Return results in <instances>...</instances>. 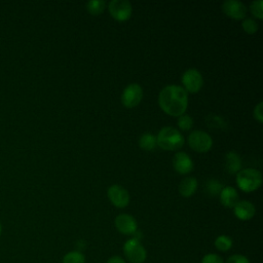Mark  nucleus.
<instances>
[{
	"mask_svg": "<svg viewBox=\"0 0 263 263\" xmlns=\"http://www.w3.org/2000/svg\"><path fill=\"white\" fill-rule=\"evenodd\" d=\"M158 104L167 115L179 117L185 114L187 109L188 93L181 85H166L159 92Z\"/></svg>",
	"mask_w": 263,
	"mask_h": 263,
	"instance_id": "1",
	"label": "nucleus"
},
{
	"mask_svg": "<svg viewBox=\"0 0 263 263\" xmlns=\"http://www.w3.org/2000/svg\"><path fill=\"white\" fill-rule=\"evenodd\" d=\"M156 145L163 150H178L184 145V137L177 128L164 126L157 134Z\"/></svg>",
	"mask_w": 263,
	"mask_h": 263,
	"instance_id": "2",
	"label": "nucleus"
},
{
	"mask_svg": "<svg viewBox=\"0 0 263 263\" xmlns=\"http://www.w3.org/2000/svg\"><path fill=\"white\" fill-rule=\"evenodd\" d=\"M236 184L242 191L253 192L261 186L262 175L258 170L252 167L240 170L236 173Z\"/></svg>",
	"mask_w": 263,
	"mask_h": 263,
	"instance_id": "3",
	"label": "nucleus"
},
{
	"mask_svg": "<svg viewBox=\"0 0 263 263\" xmlns=\"http://www.w3.org/2000/svg\"><path fill=\"white\" fill-rule=\"evenodd\" d=\"M123 253L130 263H143L146 260L147 252L141 241L137 238L127 239L123 245Z\"/></svg>",
	"mask_w": 263,
	"mask_h": 263,
	"instance_id": "4",
	"label": "nucleus"
},
{
	"mask_svg": "<svg viewBox=\"0 0 263 263\" xmlns=\"http://www.w3.org/2000/svg\"><path fill=\"white\" fill-rule=\"evenodd\" d=\"M187 141L192 150L200 153L208 152L213 146L212 137L203 130L191 132L187 138Z\"/></svg>",
	"mask_w": 263,
	"mask_h": 263,
	"instance_id": "5",
	"label": "nucleus"
},
{
	"mask_svg": "<svg viewBox=\"0 0 263 263\" xmlns=\"http://www.w3.org/2000/svg\"><path fill=\"white\" fill-rule=\"evenodd\" d=\"M182 87L185 89L187 93H196L202 87V75L196 69H188L182 75Z\"/></svg>",
	"mask_w": 263,
	"mask_h": 263,
	"instance_id": "6",
	"label": "nucleus"
},
{
	"mask_svg": "<svg viewBox=\"0 0 263 263\" xmlns=\"http://www.w3.org/2000/svg\"><path fill=\"white\" fill-rule=\"evenodd\" d=\"M143 99V88L138 83L128 84L121 93V103L126 108L138 106Z\"/></svg>",
	"mask_w": 263,
	"mask_h": 263,
	"instance_id": "7",
	"label": "nucleus"
},
{
	"mask_svg": "<svg viewBox=\"0 0 263 263\" xmlns=\"http://www.w3.org/2000/svg\"><path fill=\"white\" fill-rule=\"evenodd\" d=\"M108 9L112 17L118 22L127 21L133 12L132 4L127 0H112L108 4Z\"/></svg>",
	"mask_w": 263,
	"mask_h": 263,
	"instance_id": "8",
	"label": "nucleus"
},
{
	"mask_svg": "<svg viewBox=\"0 0 263 263\" xmlns=\"http://www.w3.org/2000/svg\"><path fill=\"white\" fill-rule=\"evenodd\" d=\"M107 195L109 200L116 208H120V209L125 208L129 202V194L127 190L120 185H116V184L111 185L108 188Z\"/></svg>",
	"mask_w": 263,
	"mask_h": 263,
	"instance_id": "9",
	"label": "nucleus"
},
{
	"mask_svg": "<svg viewBox=\"0 0 263 263\" xmlns=\"http://www.w3.org/2000/svg\"><path fill=\"white\" fill-rule=\"evenodd\" d=\"M223 12L230 18L243 20L247 14V6L237 0H226L222 4Z\"/></svg>",
	"mask_w": 263,
	"mask_h": 263,
	"instance_id": "10",
	"label": "nucleus"
},
{
	"mask_svg": "<svg viewBox=\"0 0 263 263\" xmlns=\"http://www.w3.org/2000/svg\"><path fill=\"white\" fill-rule=\"evenodd\" d=\"M116 229L125 235H133L138 230V223L136 219L128 214H120L115 218Z\"/></svg>",
	"mask_w": 263,
	"mask_h": 263,
	"instance_id": "11",
	"label": "nucleus"
},
{
	"mask_svg": "<svg viewBox=\"0 0 263 263\" xmlns=\"http://www.w3.org/2000/svg\"><path fill=\"white\" fill-rule=\"evenodd\" d=\"M173 165L175 170L181 174L186 175L193 170V161L189 155L185 152H177L173 159Z\"/></svg>",
	"mask_w": 263,
	"mask_h": 263,
	"instance_id": "12",
	"label": "nucleus"
},
{
	"mask_svg": "<svg viewBox=\"0 0 263 263\" xmlns=\"http://www.w3.org/2000/svg\"><path fill=\"white\" fill-rule=\"evenodd\" d=\"M234 215L237 219L247 221L255 216L256 209L255 205L249 200H239L233 208Z\"/></svg>",
	"mask_w": 263,
	"mask_h": 263,
	"instance_id": "13",
	"label": "nucleus"
},
{
	"mask_svg": "<svg viewBox=\"0 0 263 263\" xmlns=\"http://www.w3.org/2000/svg\"><path fill=\"white\" fill-rule=\"evenodd\" d=\"M220 201L225 208H234V205L239 201L238 192L233 187H223L220 192Z\"/></svg>",
	"mask_w": 263,
	"mask_h": 263,
	"instance_id": "14",
	"label": "nucleus"
},
{
	"mask_svg": "<svg viewBox=\"0 0 263 263\" xmlns=\"http://www.w3.org/2000/svg\"><path fill=\"white\" fill-rule=\"evenodd\" d=\"M225 166H226V170L230 174L238 173L241 168V158H240V156L234 151L227 152L226 155H225Z\"/></svg>",
	"mask_w": 263,
	"mask_h": 263,
	"instance_id": "15",
	"label": "nucleus"
},
{
	"mask_svg": "<svg viewBox=\"0 0 263 263\" xmlns=\"http://www.w3.org/2000/svg\"><path fill=\"white\" fill-rule=\"evenodd\" d=\"M197 188V180L194 177H187L179 184V192L184 197L191 196Z\"/></svg>",
	"mask_w": 263,
	"mask_h": 263,
	"instance_id": "16",
	"label": "nucleus"
},
{
	"mask_svg": "<svg viewBox=\"0 0 263 263\" xmlns=\"http://www.w3.org/2000/svg\"><path fill=\"white\" fill-rule=\"evenodd\" d=\"M139 146L145 151H152L156 146V137L150 133L143 134L139 139Z\"/></svg>",
	"mask_w": 263,
	"mask_h": 263,
	"instance_id": "17",
	"label": "nucleus"
},
{
	"mask_svg": "<svg viewBox=\"0 0 263 263\" xmlns=\"http://www.w3.org/2000/svg\"><path fill=\"white\" fill-rule=\"evenodd\" d=\"M205 121H206V124L209 127L215 128V129H225L227 126V123L224 120V118L221 116H218V115L210 114L206 116Z\"/></svg>",
	"mask_w": 263,
	"mask_h": 263,
	"instance_id": "18",
	"label": "nucleus"
},
{
	"mask_svg": "<svg viewBox=\"0 0 263 263\" xmlns=\"http://www.w3.org/2000/svg\"><path fill=\"white\" fill-rule=\"evenodd\" d=\"M214 245H215V248L218 251L227 252V251H229L232 248V239L229 236L222 234V235H219L215 239Z\"/></svg>",
	"mask_w": 263,
	"mask_h": 263,
	"instance_id": "19",
	"label": "nucleus"
},
{
	"mask_svg": "<svg viewBox=\"0 0 263 263\" xmlns=\"http://www.w3.org/2000/svg\"><path fill=\"white\" fill-rule=\"evenodd\" d=\"M106 6V2L103 0H91L86 3L87 11L92 15L101 14Z\"/></svg>",
	"mask_w": 263,
	"mask_h": 263,
	"instance_id": "20",
	"label": "nucleus"
},
{
	"mask_svg": "<svg viewBox=\"0 0 263 263\" xmlns=\"http://www.w3.org/2000/svg\"><path fill=\"white\" fill-rule=\"evenodd\" d=\"M62 263H85V257L79 251H71L63 257Z\"/></svg>",
	"mask_w": 263,
	"mask_h": 263,
	"instance_id": "21",
	"label": "nucleus"
},
{
	"mask_svg": "<svg viewBox=\"0 0 263 263\" xmlns=\"http://www.w3.org/2000/svg\"><path fill=\"white\" fill-rule=\"evenodd\" d=\"M241 26H242L243 31L247 34H255L258 31V28H259L258 23L256 22V20L252 18V17L243 18V21L241 23Z\"/></svg>",
	"mask_w": 263,
	"mask_h": 263,
	"instance_id": "22",
	"label": "nucleus"
},
{
	"mask_svg": "<svg viewBox=\"0 0 263 263\" xmlns=\"http://www.w3.org/2000/svg\"><path fill=\"white\" fill-rule=\"evenodd\" d=\"M205 188H206V192L210 195H217V194H220L221 190L223 189V185L218 180L211 179L206 182Z\"/></svg>",
	"mask_w": 263,
	"mask_h": 263,
	"instance_id": "23",
	"label": "nucleus"
},
{
	"mask_svg": "<svg viewBox=\"0 0 263 263\" xmlns=\"http://www.w3.org/2000/svg\"><path fill=\"white\" fill-rule=\"evenodd\" d=\"M263 1L262 0H257L253 1L250 4V11L253 14L254 17L262 20L263 18Z\"/></svg>",
	"mask_w": 263,
	"mask_h": 263,
	"instance_id": "24",
	"label": "nucleus"
},
{
	"mask_svg": "<svg viewBox=\"0 0 263 263\" xmlns=\"http://www.w3.org/2000/svg\"><path fill=\"white\" fill-rule=\"evenodd\" d=\"M178 126L182 130H188L193 126V119L188 114H183L178 117Z\"/></svg>",
	"mask_w": 263,
	"mask_h": 263,
	"instance_id": "25",
	"label": "nucleus"
},
{
	"mask_svg": "<svg viewBox=\"0 0 263 263\" xmlns=\"http://www.w3.org/2000/svg\"><path fill=\"white\" fill-rule=\"evenodd\" d=\"M201 263H224V261H223L222 257L219 256L218 254L210 253L202 257Z\"/></svg>",
	"mask_w": 263,
	"mask_h": 263,
	"instance_id": "26",
	"label": "nucleus"
},
{
	"mask_svg": "<svg viewBox=\"0 0 263 263\" xmlns=\"http://www.w3.org/2000/svg\"><path fill=\"white\" fill-rule=\"evenodd\" d=\"M225 263H250L249 259L243 256V255H240V254H234V255H231Z\"/></svg>",
	"mask_w": 263,
	"mask_h": 263,
	"instance_id": "27",
	"label": "nucleus"
},
{
	"mask_svg": "<svg viewBox=\"0 0 263 263\" xmlns=\"http://www.w3.org/2000/svg\"><path fill=\"white\" fill-rule=\"evenodd\" d=\"M263 103L260 102L259 104H257V106L254 109V117L259 121L262 122L263 121Z\"/></svg>",
	"mask_w": 263,
	"mask_h": 263,
	"instance_id": "28",
	"label": "nucleus"
},
{
	"mask_svg": "<svg viewBox=\"0 0 263 263\" xmlns=\"http://www.w3.org/2000/svg\"><path fill=\"white\" fill-rule=\"evenodd\" d=\"M106 263H126L120 256H113L107 260Z\"/></svg>",
	"mask_w": 263,
	"mask_h": 263,
	"instance_id": "29",
	"label": "nucleus"
},
{
	"mask_svg": "<svg viewBox=\"0 0 263 263\" xmlns=\"http://www.w3.org/2000/svg\"><path fill=\"white\" fill-rule=\"evenodd\" d=\"M1 232H2V226H1V223H0V236H1Z\"/></svg>",
	"mask_w": 263,
	"mask_h": 263,
	"instance_id": "30",
	"label": "nucleus"
}]
</instances>
